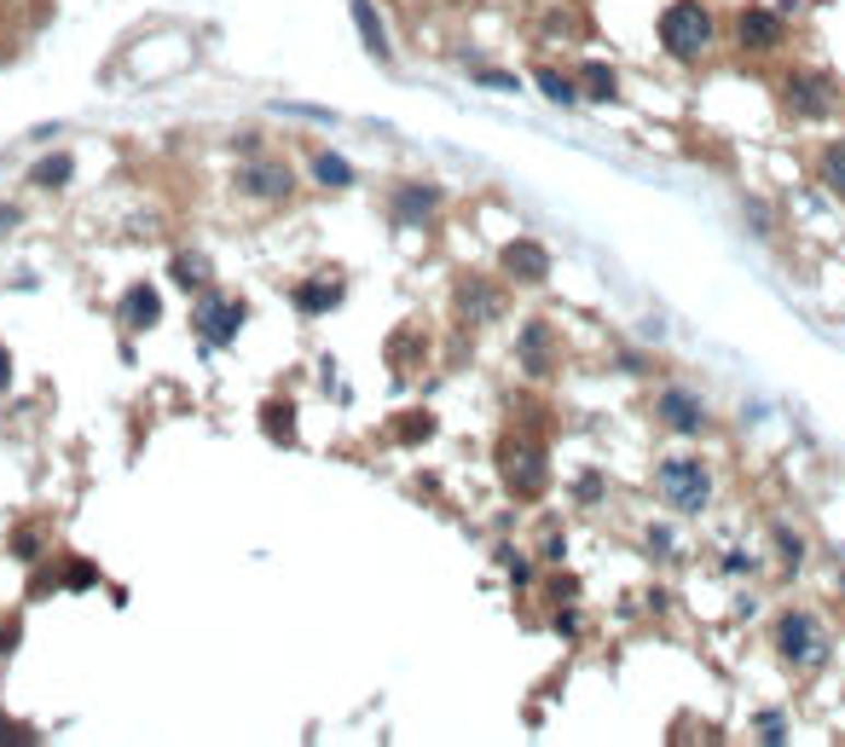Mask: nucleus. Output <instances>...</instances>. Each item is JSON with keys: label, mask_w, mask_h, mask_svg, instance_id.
Here are the masks:
<instances>
[{"label": "nucleus", "mask_w": 845, "mask_h": 747, "mask_svg": "<svg viewBox=\"0 0 845 747\" xmlns=\"http://www.w3.org/2000/svg\"><path fill=\"white\" fill-rule=\"evenodd\" d=\"M238 331H244V301H232V296H204L197 301V336L204 342L227 348Z\"/></svg>", "instance_id": "obj_6"}, {"label": "nucleus", "mask_w": 845, "mask_h": 747, "mask_svg": "<svg viewBox=\"0 0 845 747\" xmlns=\"http://www.w3.org/2000/svg\"><path fill=\"white\" fill-rule=\"evenodd\" d=\"M655 412L678 435H701V429H707V406H701V394H690V389H667L655 400Z\"/></svg>", "instance_id": "obj_8"}, {"label": "nucleus", "mask_w": 845, "mask_h": 747, "mask_svg": "<svg viewBox=\"0 0 845 747\" xmlns=\"http://www.w3.org/2000/svg\"><path fill=\"white\" fill-rule=\"evenodd\" d=\"M238 192L261 197V204H278V197H290V169L285 163H244L238 169Z\"/></svg>", "instance_id": "obj_10"}, {"label": "nucleus", "mask_w": 845, "mask_h": 747, "mask_svg": "<svg viewBox=\"0 0 845 747\" xmlns=\"http://www.w3.org/2000/svg\"><path fill=\"white\" fill-rule=\"evenodd\" d=\"M776 650H782V660H794V666H822L829 637H822V625L811 614H782L776 620Z\"/></svg>", "instance_id": "obj_4"}, {"label": "nucleus", "mask_w": 845, "mask_h": 747, "mask_svg": "<svg viewBox=\"0 0 845 747\" xmlns=\"http://www.w3.org/2000/svg\"><path fill=\"white\" fill-rule=\"evenodd\" d=\"M422 435H435V417H406L400 423V440H422Z\"/></svg>", "instance_id": "obj_25"}, {"label": "nucleus", "mask_w": 845, "mask_h": 747, "mask_svg": "<svg viewBox=\"0 0 845 747\" xmlns=\"http://www.w3.org/2000/svg\"><path fill=\"white\" fill-rule=\"evenodd\" d=\"M736 42L741 53H776L788 42V30H782V12H764V7H748L736 18Z\"/></svg>", "instance_id": "obj_7"}, {"label": "nucleus", "mask_w": 845, "mask_h": 747, "mask_svg": "<svg viewBox=\"0 0 845 747\" xmlns=\"http://www.w3.org/2000/svg\"><path fill=\"white\" fill-rule=\"evenodd\" d=\"M776 551H782V562H788V568H799V562H805V539L788 533V528H776Z\"/></svg>", "instance_id": "obj_24"}, {"label": "nucleus", "mask_w": 845, "mask_h": 747, "mask_svg": "<svg viewBox=\"0 0 845 747\" xmlns=\"http://www.w3.org/2000/svg\"><path fill=\"white\" fill-rule=\"evenodd\" d=\"M539 88H545V99H556V105H574V82L556 70H539Z\"/></svg>", "instance_id": "obj_23"}, {"label": "nucleus", "mask_w": 845, "mask_h": 747, "mask_svg": "<svg viewBox=\"0 0 845 747\" xmlns=\"http://www.w3.org/2000/svg\"><path fill=\"white\" fill-rule=\"evenodd\" d=\"M481 82H487L493 93H510V88H516V82H510V76H498V70H487V76H481Z\"/></svg>", "instance_id": "obj_27"}, {"label": "nucleus", "mask_w": 845, "mask_h": 747, "mask_svg": "<svg viewBox=\"0 0 845 747\" xmlns=\"http://www.w3.org/2000/svg\"><path fill=\"white\" fill-rule=\"evenodd\" d=\"M713 42H718V24L701 0H672V7L660 12V47H667L678 65H701V58L713 53Z\"/></svg>", "instance_id": "obj_1"}, {"label": "nucleus", "mask_w": 845, "mask_h": 747, "mask_svg": "<svg viewBox=\"0 0 845 747\" xmlns=\"http://www.w3.org/2000/svg\"><path fill=\"white\" fill-rule=\"evenodd\" d=\"M458 308L475 313V319H498V296L487 285H458Z\"/></svg>", "instance_id": "obj_16"}, {"label": "nucleus", "mask_w": 845, "mask_h": 747, "mask_svg": "<svg viewBox=\"0 0 845 747\" xmlns=\"http://www.w3.org/2000/svg\"><path fill=\"white\" fill-rule=\"evenodd\" d=\"M348 7H354V24H359V35H366V47L382 58V65H389V58H394V47H389V30H382L377 7H371V0H348Z\"/></svg>", "instance_id": "obj_15"}, {"label": "nucleus", "mask_w": 845, "mask_h": 747, "mask_svg": "<svg viewBox=\"0 0 845 747\" xmlns=\"http://www.w3.org/2000/svg\"><path fill=\"white\" fill-rule=\"evenodd\" d=\"M336 301H342V278H308V285H296V308L301 313H331L336 308Z\"/></svg>", "instance_id": "obj_14"}, {"label": "nucleus", "mask_w": 845, "mask_h": 747, "mask_svg": "<svg viewBox=\"0 0 845 747\" xmlns=\"http://www.w3.org/2000/svg\"><path fill=\"white\" fill-rule=\"evenodd\" d=\"M521 366H528V377H545L556 366V354H551V325L545 319H528L521 325Z\"/></svg>", "instance_id": "obj_12"}, {"label": "nucleus", "mask_w": 845, "mask_h": 747, "mask_svg": "<svg viewBox=\"0 0 845 747\" xmlns=\"http://www.w3.org/2000/svg\"><path fill=\"white\" fill-rule=\"evenodd\" d=\"M498 267H505L516 285H545L551 278V255L533 244V238H516V244H505V255H498Z\"/></svg>", "instance_id": "obj_9"}, {"label": "nucleus", "mask_w": 845, "mask_h": 747, "mask_svg": "<svg viewBox=\"0 0 845 747\" xmlns=\"http://www.w3.org/2000/svg\"><path fill=\"white\" fill-rule=\"evenodd\" d=\"M840 591H845V579H840Z\"/></svg>", "instance_id": "obj_29"}, {"label": "nucleus", "mask_w": 845, "mask_h": 747, "mask_svg": "<svg viewBox=\"0 0 845 747\" xmlns=\"http://www.w3.org/2000/svg\"><path fill=\"white\" fill-rule=\"evenodd\" d=\"M435 209H440V192L435 186H417V180H406V186L394 192V220H400V227H422Z\"/></svg>", "instance_id": "obj_11"}, {"label": "nucleus", "mask_w": 845, "mask_h": 747, "mask_svg": "<svg viewBox=\"0 0 845 747\" xmlns=\"http://www.w3.org/2000/svg\"><path fill=\"white\" fill-rule=\"evenodd\" d=\"M660 493H667V504H678V510H707L713 475L701 470V458H667L660 463Z\"/></svg>", "instance_id": "obj_3"}, {"label": "nucleus", "mask_w": 845, "mask_h": 747, "mask_svg": "<svg viewBox=\"0 0 845 747\" xmlns=\"http://www.w3.org/2000/svg\"><path fill=\"white\" fill-rule=\"evenodd\" d=\"M782 105L794 116H805V123H822V116L840 105V88L829 76H788V82H782Z\"/></svg>", "instance_id": "obj_5"}, {"label": "nucleus", "mask_w": 845, "mask_h": 747, "mask_svg": "<svg viewBox=\"0 0 845 747\" xmlns=\"http://www.w3.org/2000/svg\"><path fill=\"white\" fill-rule=\"evenodd\" d=\"M70 169H76L70 157H47V163L35 169V186H47V192H53V186H65V180H70Z\"/></svg>", "instance_id": "obj_22"}, {"label": "nucleus", "mask_w": 845, "mask_h": 747, "mask_svg": "<svg viewBox=\"0 0 845 747\" xmlns=\"http://www.w3.org/2000/svg\"><path fill=\"white\" fill-rule=\"evenodd\" d=\"M313 174H319V186H354V169L342 163V157H331V151L313 163Z\"/></svg>", "instance_id": "obj_19"}, {"label": "nucleus", "mask_w": 845, "mask_h": 747, "mask_svg": "<svg viewBox=\"0 0 845 747\" xmlns=\"http://www.w3.org/2000/svg\"><path fill=\"white\" fill-rule=\"evenodd\" d=\"M7 382H12V354L0 348V389H7Z\"/></svg>", "instance_id": "obj_28"}, {"label": "nucleus", "mask_w": 845, "mask_h": 747, "mask_svg": "<svg viewBox=\"0 0 845 747\" xmlns=\"http://www.w3.org/2000/svg\"><path fill=\"white\" fill-rule=\"evenodd\" d=\"M0 742H35V731H24V724H0Z\"/></svg>", "instance_id": "obj_26"}, {"label": "nucleus", "mask_w": 845, "mask_h": 747, "mask_svg": "<svg viewBox=\"0 0 845 747\" xmlns=\"http://www.w3.org/2000/svg\"><path fill=\"white\" fill-rule=\"evenodd\" d=\"M579 82H586L591 99H614V70H609V65H586V76H579Z\"/></svg>", "instance_id": "obj_21"}, {"label": "nucleus", "mask_w": 845, "mask_h": 747, "mask_svg": "<svg viewBox=\"0 0 845 747\" xmlns=\"http://www.w3.org/2000/svg\"><path fill=\"white\" fill-rule=\"evenodd\" d=\"M261 412H267V417H261V423H267V435L290 447V440H296V417H290L296 406H290V400H273V406H261Z\"/></svg>", "instance_id": "obj_17"}, {"label": "nucleus", "mask_w": 845, "mask_h": 747, "mask_svg": "<svg viewBox=\"0 0 845 747\" xmlns=\"http://www.w3.org/2000/svg\"><path fill=\"white\" fill-rule=\"evenodd\" d=\"M116 313H123V325H128V331H151L157 319H163V301H157L151 285H134V290L123 296V308H116Z\"/></svg>", "instance_id": "obj_13"}, {"label": "nucleus", "mask_w": 845, "mask_h": 747, "mask_svg": "<svg viewBox=\"0 0 845 747\" xmlns=\"http://www.w3.org/2000/svg\"><path fill=\"white\" fill-rule=\"evenodd\" d=\"M817 174H822V186H829L834 197H845V146H829V151H822Z\"/></svg>", "instance_id": "obj_18"}, {"label": "nucleus", "mask_w": 845, "mask_h": 747, "mask_svg": "<svg viewBox=\"0 0 845 747\" xmlns=\"http://www.w3.org/2000/svg\"><path fill=\"white\" fill-rule=\"evenodd\" d=\"M498 475H505V487H510L516 498H539V493H545V481H551L545 447H539V440L510 435L505 447H498Z\"/></svg>", "instance_id": "obj_2"}, {"label": "nucleus", "mask_w": 845, "mask_h": 747, "mask_svg": "<svg viewBox=\"0 0 845 747\" xmlns=\"http://www.w3.org/2000/svg\"><path fill=\"white\" fill-rule=\"evenodd\" d=\"M204 278H209V261L204 255H174V285H204Z\"/></svg>", "instance_id": "obj_20"}]
</instances>
